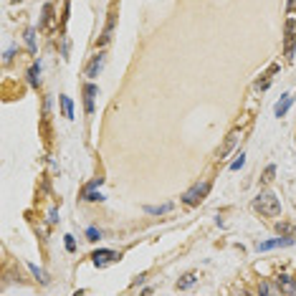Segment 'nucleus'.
Wrapping results in <instances>:
<instances>
[{
	"instance_id": "1",
	"label": "nucleus",
	"mask_w": 296,
	"mask_h": 296,
	"mask_svg": "<svg viewBox=\"0 0 296 296\" xmlns=\"http://www.w3.org/2000/svg\"><path fill=\"white\" fill-rule=\"evenodd\" d=\"M253 208L261 213V215H268V218H276L281 215V203L273 193H258V198L253 200Z\"/></svg>"
},
{
	"instance_id": "2",
	"label": "nucleus",
	"mask_w": 296,
	"mask_h": 296,
	"mask_svg": "<svg viewBox=\"0 0 296 296\" xmlns=\"http://www.w3.org/2000/svg\"><path fill=\"white\" fill-rule=\"evenodd\" d=\"M208 193H210V183H203V185L198 183V185H193V188L185 193V198H183V200H185V205H198V203H200Z\"/></svg>"
},
{
	"instance_id": "3",
	"label": "nucleus",
	"mask_w": 296,
	"mask_h": 296,
	"mask_svg": "<svg viewBox=\"0 0 296 296\" xmlns=\"http://www.w3.org/2000/svg\"><path fill=\"white\" fill-rule=\"evenodd\" d=\"M293 43H296V23L293 18H288L286 21V58L288 61L293 58Z\"/></svg>"
},
{
	"instance_id": "4",
	"label": "nucleus",
	"mask_w": 296,
	"mask_h": 296,
	"mask_svg": "<svg viewBox=\"0 0 296 296\" xmlns=\"http://www.w3.org/2000/svg\"><path fill=\"white\" fill-rule=\"evenodd\" d=\"M291 243H293L291 235H283V238H273V241H263V243H258V251H273V248L291 246Z\"/></svg>"
},
{
	"instance_id": "5",
	"label": "nucleus",
	"mask_w": 296,
	"mask_h": 296,
	"mask_svg": "<svg viewBox=\"0 0 296 296\" xmlns=\"http://www.w3.org/2000/svg\"><path fill=\"white\" fill-rule=\"evenodd\" d=\"M99 94V89L94 84H86L84 86V106H86V114H94V96Z\"/></svg>"
},
{
	"instance_id": "6",
	"label": "nucleus",
	"mask_w": 296,
	"mask_h": 296,
	"mask_svg": "<svg viewBox=\"0 0 296 296\" xmlns=\"http://www.w3.org/2000/svg\"><path fill=\"white\" fill-rule=\"evenodd\" d=\"M276 281H278V288H281V293H291V296H296V281H293L288 273H281Z\"/></svg>"
},
{
	"instance_id": "7",
	"label": "nucleus",
	"mask_w": 296,
	"mask_h": 296,
	"mask_svg": "<svg viewBox=\"0 0 296 296\" xmlns=\"http://www.w3.org/2000/svg\"><path fill=\"white\" fill-rule=\"evenodd\" d=\"M114 258H119V256H116L114 251H96L94 256H91V261H94V266H106V263H111Z\"/></svg>"
},
{
	"instance_id": "8",
	"label": "nucleus",
	"mask_w": 296,
	"mask_h": 296,
	"mask_svg": "<svg viewBox=\"0 0 296 296\" xmlns=\"http://www.w3.org/2000/svg\"><path fill=\"white\" fill-rule=\"evenodd\" d=\"M104 61H106V56H104V53L94 56V58H91V64L86 66V76H91V79H94V76H99V71H101Z\"/></svg>"
},
{
	"instance_id": "9",
	"label": "nucleus",
	"mask_w": 296,
	"mask_h": 296,
	"mask_svg": "<svg viewBox=\"0 0 296 296\" xmlns=\"http://www.w3.org/2000/svg\"><path fill=\"white\" fill-rule=\"evenodd\" d=\"M291 101H293V96H291V94H283V96L278 99V104H276L273 114H276V116H286V111L291 109Z\"/></svg>"
},
{
	"instance_id": "10",
	"label": "nucleus",
	"mask_w": 296,
	"mask_h": 296,
	"mask_svg": "<svg viewBox=\"0 0 296 296\" xmlns=\"http://www.w3.org/2000/svg\"><path fill=\"white\" fill-rule=\"evenodd\" d=\"M61 109H64V116H69V119H74V101H71V96H66V94H61Z\"/></svg>"
},
{
	"instance_id": "11",
	"label": "nucleus",
	"mask_w": 296,
	"mask_h": 296,
	"mask_svg": "<svg viewBox=\"0 0 296 296\" xmlns=\"http://www.w3.org/2000/svg\"><path fill=\"white\" fill-rule=\"evenodd\" d=\"M28 81H31V86H38V84H41V66H38V64L31 66V71H28Z\"/></svg>"
},
{
	"instance_id": "12",
	"label": "nucleus",
	"mask_w": 296,
	"mask_h": 296,
	"mask_svg": "<svg viewBox=\"0 0 296 296\" xmlns=\"http://www.w3.org/2000/svg\"><path fill=\"white\" fill-rule=\"evenodd\" d=\"M195 278H198L195 273H185L180 281H177V288H190V286L195 283Z\"/></svg>"
},
{
	"instance_id": "13",
	"label": "nucleus",
	"mask_w": 296,
	"mask_h": 296,
	"mask_svg": "<svg viewBox=\"0 0 296 296\" xmlns=\"http://www.w3.org/2000/svg\"><path fill=\"white\" fill-rule=\"evenodd\" d=\"M26 43H28V51L36 53V31H33V28L26 31Z\"/></svg>"
},
{
	"instance_id": "14",
	"label": "nucleus",
	"mask_w": 296,
	"mask_h": 296,
	"mask_svg": "<svg viewBox=\"0 0 296 296\" xmlns=\"http://www.w3.org/2000/svg\"><path fill=\"white\" fill-rule=\"evenodd\" d=\"M144 210H147V213H152V215H162V213H170V210H172V205H170V203H167V205H160V208H155V205H147Z\"/></svg>"
},
{
	"instance_id": "15",
	"label": "nucleus",
	"mask_w": 296,
	"mask_h": 296,
	"mask_svg": "<svg viewBox=\"0 0 296 296\" xmlns=\"http://www.w3.org/2000/svg\"><path fill=\"white\" fill-rule=\"evenodd\" d=\"M53 21V6H43V28H48Z\"/></svg>"
},
{
	"instance_id": "16",
	"label": "nucleus",
	"mask_w": 296,
	"mask_h": 296,
	"mask_svg": "<svg viewBox=\"0 0 296 296\" xmlns=\"http://www.w3.org/2000/svg\"><path fill=\"white\" fill-rule=\"evenodd\" d=\"M111 28H114V21H109V26L104 28V36L99 38V46H106V43L111 41Z\"/></svg>"
},
{
	"instance_id": "17",
	"label": "nucleus",
	"mask_w": 296,
	"mask_h": 296,
	"mask_svg": "<svg viewBox=\"0 0 296 296\" xmlns=\"http://www.w3.org/2000/svg\"><path fill=\"white\" fill-rule=\"evenodd\" d=\"M235 144V134H230L228 139H225V144H223V150H220V157H225L228 152H230V147Z\"/></svg>"
},
{
	"instance_id": "18",
	"label": "nucleus",
	"mask_w": 296,
	"mask_h": 296,
	"mask_svg": "<svg viewBox=\"0 0 296 296\" xmlns=\"http://www.w3.org/2000/svg\"><path fill=\"white\" fill-rule=\"evenodd\" d=\"M258 291H261V293H281V288H278V286H271V283H261Z\"/></svg>"
},
{
	"instance_id": "19",
	"label": "nucleus",
	"mask_w": 296,
	"mask_h": 296,
	"mask_svg": "<svg viewBox=\"0 0 296 296\" xmlns=\"http://www.w3.org/2000/svg\"><path fill=\"white\" fill-rule=\"evenodd\" d=\"M243 165H246V155H243V152H241V155H238V160H233V165H230V170H233V172H235V170H241V167H243Z\"/></svg>"
},
{
	"instance_id": "20",
	"label": "nucleus",
	"mask_w": 296,
	"mask_h": 296,
	"mask_svg": "<svg viewBox=\"0 0 296 296\" xmlns=\"http://www.w3.org/2000/svg\"><path fill=\"white\" fill-rule=\"evenodd\" d=\"M276 230H278V233H283V235H293V228H291L288 223H278V225H276Z\"/></svg>"
},
{
	"instance_id": "21",
	"label": "nucleus",
	"mask_w": 296,
	"mask_h": 296,
	"mask_svg": "<svg viewBox=\"0 0 296 296\" xmlns=\"http://www.w3.org/2000/svg\"><path fill=\"white\" fill-rule=\"evenodd\" d=\"M66 251H69V253L76 251V241H74V235H66Z\"/></svg>"
},
{
	"instance_id": "22",
	"label": "nucleus",
	"mask_w": 296,
	"mask_h": 296,
	"mask_svg": "<svg viewBox=\"0 0 296 296\" xmlns=\"http://www.w3.org/2000/svg\"><path fill=\"white\" fill-rule=\"evenodd\" d=\"M86 235H89V241H99V238H101V233H99L96 228H89V230H86Z\"/></svg>"
},
{
	"instance_id": "23",
	"label": "nucleus",
	"mask_w": 296,
	"mask_h": 296,
	"mask_svg": "<svg viewBox=\"0 0 296 296\" xmlns=\"http://www.w3.org/2000/svg\"><path fill=\"white\" fill-rule=\"evenodd\" d=\"M31 271H33V276H38V278H41V281H43V283H46V281H48V278H46V273H43V271H41V268H38V266H33V263H31Z\"/></svg>"
},
{
	"instance_id": "24",
	"label": "nucleus",
	"mask_w": 296,
	"mask_h": 296,
	"mask_svg": "<svg viewBox=\"0 0 296 296\" xmlns=\"http://www.w3.org/2000/svg\"><path fill=\"white\" fill-rule=\"evenodd\" d=\"M273 172H276V167H273V165H268V167H266V177H263L266 183H271V180H273Z\"/></svg>"
},
{
	"instance_id": "25",
	"label": "nucleus",
	"mask_w": 296,
	"mask_h": 296,
	"mask_svg": "<svg viewBox=\"0 0 296 296\" xmlns=\"http://www.w3.org/2000/svg\"><path fill=\"white\" fill-rule=\"evenodd\" d=\"M13 56H16V51H13V48H11V51H6V56H3V61L8 64V61H11V58H13Z\"/></svg>"
},
{
	"instance_id": "26",
	"label": "nucleus",
	"mask_w": 296,
	"mask_h": 296,
	"mask_svg": "<svg viewBox=\"0 0 296 296\" xmlns=\"http://www.w3.org/2000/svg\"><path fill=\"white\" fill-rule=\"evenodd\" d=\"M13 3H21V0H13Z\"/></svg>"
}]
</instances>
